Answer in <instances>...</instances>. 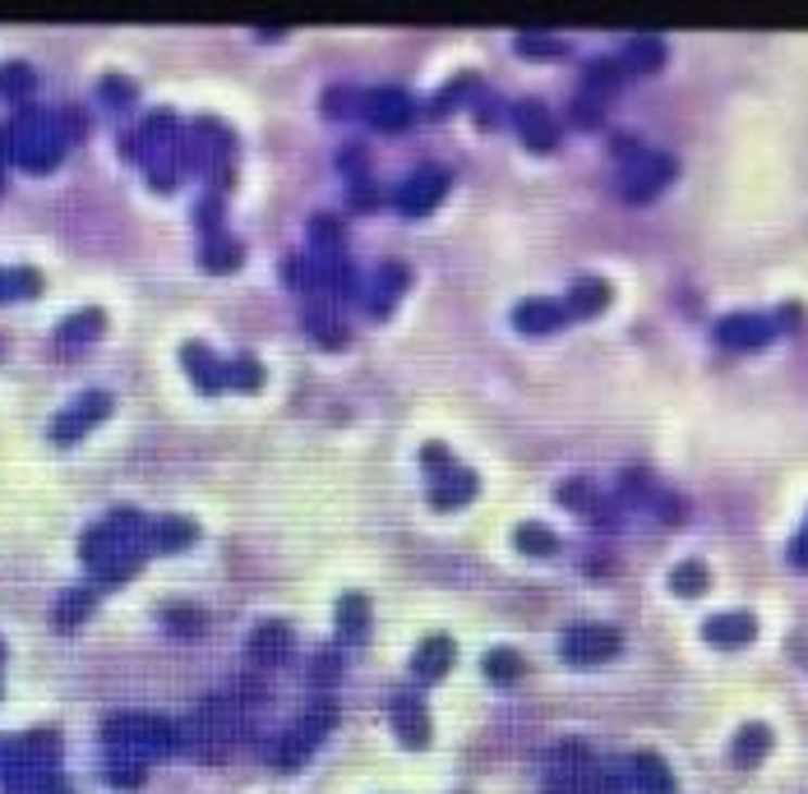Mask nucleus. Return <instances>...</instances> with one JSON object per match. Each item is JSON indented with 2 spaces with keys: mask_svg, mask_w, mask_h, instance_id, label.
<instances>
[{
  "mask_svg": "<svg viewBox=\"0 0 808 794\" xmlns=\"http://www.w3.org/2000/svg\"><path fill=\"white\" fill-rule=\"evenodd\" d=\"M674 172H679V162L670 153H637V157L623 162L619 190H623V199H629V203H647V199H656L674 180Z\"/></svg>",
  "mask_w": 808,
  "mask_h": 794,
  "instance_id": "nucleus-1",
  "label": "nucleus"
},
{
  "mask_svg": "<svg viewBox=\"0 0 808 794\" xmlns=\"http://www.w3.org/2000/svg\"><path fill=\"white\" fill-rule=\"evenodd\" d=\"M449 185H453V176L449 172H439V166H420L416 176H407L393 190V209L402 213V217H426V213H434L439 209V199L449 194Z\"/></svg>",
  "mask_w": 808,
  "mask_h": 794,
  "instance_id": "nucleus-2",
  "label": "nucleus"
},
{
  "mask_svg": "<svg viewBox=\"0 0 808 794\" xmlns=\"http://www.w3.org/2000/svg\"><path fill=\"white\" fill-rule=\"evenodd\" d=\"M619 646H623V638L615 633V628H605V623H578V628H568V633H564L559 652H564L568 665H601V660L619 656Z\"/></svg>",
  "mask_w": 808,
  "mask_h": 794,
  "instance_id": "nucleus-3",
  "label": "nucleus"
},
{
  "mask_svg": "<svg viewBox=\"0 0 808 794\" xmlns=\"http://www.w3.org/2000/svg\"><path fill=\"white\" fill-rule=\"evenodd\" d=\"M356 111H361L365 125L389 129V135H397V129L412 125V98L402 88H370V92H361Z\"/></svg>",
  "mask_w": 808,
  "mask_h": 794,
  "instance_id": "nucleus-4",
  "label": "nucleus"
},
{
  "mask_svg": "<svg viewBox=\"0 0 808 794\" xmlns=\"http://www.w3.org/2000/svg\"><path fill=\"white\" fill-rule=\"evenodd\" d=\"M513 129H518V139L531 148V153H555V148H559L555 116H550L541 102H531V98L513 106Z\"/></svg>",
  "mask_w": 808,
  "mask_h": 794,
  "instance_id": "nucleus-5",
  "label": "nucleus"
},
{
  "mask_svg": "<svg viewBox=\"0 0 808 794\" xmlns=\"http://www.w3.org/2000/svg\"><path fill=\"white\" fill-rule=\"evenodd\" d=\"M106 412H112V398H106V393H84L75 406H65V412L56 416V425H51V439H56V443H75L79 434L93 430Z\"/></svg>",
  "mask_w": 808,
  "mask_h": 794,
  "instance_id": "nucleus-6",
  "label": "nucleus"
},
{
  "mask_svg": "<svg viewBox=\"0 0 808 794\" xmlns=\"http://www.w3.org/2000/svg\"><path fill=\"white\" fill-rule=\"evenodd\" d=\"M771 319L762 314H730V319L716 324V342L730 346V351H762L771 342Z\"/></svg>",
  "mask_w": 808,
  "mask_h": 794,
  "instance_id": "nucleus-7",
  "label": "nucleus"
},
{
  "mask_svg": "<svg viewBox=\"0 0 808 794\" xmlns=\"http://www.w3.org/2000/svg\"><path fill=\"white\" fill-rule=\"evenodd\" d=\"M389 716H393V730L402 734V744H407V748H426L430 744V716L416 702V693H407V689L393 693Z\"/></svg>",
  "mask_w": 808,
  "mask_h": 794,
  "instance_id": "nucleus-8",
  "label": "nucleus"
},
{
  "mask_svg": "<svg viewBox=\"0 0 808 794\" xmlns=\"http://www.w3.org/2000/svg\"><path fill=\"white\" fill-rule=\"evenodd\" d=\"M287 646H291V628L278 623V619H268V623H260L250 633L245 652H250V665H260V670H278V665L287 660Z\"/></svg>",
  "mask_w": 808,
  "mask_h": 794,
  "instance_id": "nucleus-9",
  "label": "nucleus"
},
{
  "mask_svg": "<svg viewBox=\"0 0 808 794\" xmlns=\"http://www.w3.org/2000/svg\"><path fill=\"white\" fill-rule=\"evenodd\" d=\"M568 324V310H564V301H550V295H536V301H522L518 310H513V328L518 332H555V328H564Z\"/></svg>",
  "mask_w": 808,
  "mask_h": 794,
  "instance_id": "nucleus-10",
  "label": "nucleus"
},
{
  "mask_svg": "<svg viewBox=\"0 0 808 794\" xmlns=\"http://www.w3.org/2000/svg\"><path fill=\"white\" fill-rule=\"evenodd\" d=\"M703 638L711 646H721V652H740V646L758 638V623H753V615H711L703 623Z\"/></svg>",
  "mask_w": 808,
  "mask_h": 794,
  "instance_id": "nucleus-11",
  "label": "nucleus"
},
{
  "mask_svg": "<svg viewBox=\"0 0 808 794\" xmlns=\"http://www.w3.org/2000/svg\"><path fill=\"white\" fill-rule=\"evenodd\" d=\"M180 361H186L190 379L199 383V393H223V388H227V365L217 361L209 346H199V342H186V351H180Z\"/></svg>",
  "mask_w": 808,
  "mask_h": 794,
  "instance_id": "nucleus-12",
  "label": "nucleus"
},
{
  "mask_svg": "<svg viewBox=\"0 0 808 794\" xmlns=\"http://www.w3.org/2000/svg\"><path fill=\"white\" fill-rule=\"evenodd\" d=\"M476 490H481V480H476L467 467H449L444 476H434V490H430V504L434 508H463L476 499Z\"/></svg>",
  "mask_w": 808,
  "mask_h": 794,
  "instance_id": "nucleus-13",
  "label": "nucleus"
},
{
  "mask_svg": "<svg viewBox=\"0 0 808 794\" xmlns=\"http://www.w3.org/2000/svg\"><path fill=\"white\" fill-rule=\"evenodd\" d=\"M449 670H453V638L434 633V638H426V642L416 646V656H412V675L416 679L434 683V679H444Z\"/></svg>",
  "mask_w": 808,
  "mask_h": 794,
  "instance_id": "nucleus-14",
  "label": "nucleus"
},
{
  "mask_svg": "<svg viewBox=\"0 0 808 794\" xmlns=\"http://www.w3.org/2000/svg\"><path fill=\"white\" fill-rule=\"evenodd\" d=\"M629 785L637 794H674V776L670 767L660 763L656 753H633V763H629Z\"/></svg>",
  "mask_w": 808,
  "mask_h": 794,
  "instance_id": "nucleus-15",
  "label": "nucleus"
},
{
  "mask_svg": "<svg viewBox=\"0 0 808 794\" xmlns=\"http://www.w3.org/2000/svg\"><path fill=\"white\" fill-rule=\"evenodd\" d=\"M605 305H610V287H605L601 277H578V282L568 287V301H564L568 319H596Z\"/></svg>",
  "mask_w": 808,
  "mask_h": 794,
  "instance_id": "nucleus-16",
  "label": "nucleus"
},
{
  "mask_svg": "<svg viewBox=\"0 0 808 794\" xmlns=\"http://www.w3.org/2000/svg\"><path fill=\"white\" fill-rule=\"evenodd\" d=\"M615 61L623 65V74H652L666 65V42L660 37H629Z\"/></svg>",
  "mask_w": 808,
  "mask_h": 794,
  "instance_id": "nucleus-17",
  "label": "nucleus"
},
{
  "mask_svg": "<svg viewBox=\"0 0 808 794\" xmlns=\"http://www.w3.org/2000/svg\"><path fill=\"white\" fill-rule=\"evenodd\" d=\"M402 291H407V264H383L379 277H375V291L365 295V310H370L375 319H383Z\"/></svg>",
  "mask_w": 808,
  "mask_h": 794,
  "instance_id": "nucleus-18",
  "label": "nucleus"
},
{
  "mask_svg": "<svg viewBox=\"0 0 808 794\" xmlns=\"http://www.w3.org/2000/svg\"><path fill=\"white\" fill-rule=\"evenodd\" d=\"M619 88H623V65L615 61V55H601V61H592L582 70V92H586V98L610 102Z\"/></svg>",
  "mask_w": 808,
  "mask_h": 794,
  "instance_id": "nucleus-19",
  "label": "nucleus"
},
{
  "mask_svg": "<svg viewBox=\"0 0 808 794\" xmlns=\"http://www.w3.org/2000/svg\"><path fill=\"white\" fill-rule=\"evenodd\" d=\"M305 332H310V338H315L319 346H328V351L346 346V324H342V314L328 305V301L305 310Z\"/></svg>",
  "mask_w": 808,
  "mask_h": 794,
  "instance_id": "nucleus-20",
  "label": "nucleus"
},
{
  "mask_svg": "<svg viewBox=\"0 0 808 794\" xmlns=\"http://www.w3.org/2000/svg\"><path fill=\"white\" fill-rule=\"evenodd\" d=\"M767 753H771V730L762 726V720H748V726L734 734V744H730L734 767H758Z\"/></svg>",
  "mask_w": 808,
  "mask_h": 794,
  "instance_id": "nucleus-21",
  "label": "nucleus"
},
{
  "mask_svg": "<svg viewBox=\"0 0 808 794\" xmlns=\"http://www.w3.org/2000/svg\"><path fill=\"white\" fill-rule=\"evenodd\" d=\"M143 535H149L153 550H186V545H194L199 527L190 522V517H157V522H149Z\"/></svg>",
  "mask_w": 808,
  "mask_h": 794,
  "instance_id": "nucleus-22",
  "label": "nucleus"
},
{
  "mask_svg": "<svg viewBox=\"0 0 808 794\" xmlns=\"http://www.w3.org/2000/svg\"><path fill=\"white\" fill-rule=\"evenodd\" d=\"M199 259H204V268H213V273H231V268L245 259V250L236 245V240H231L227 231H209V236H204V250H199Z\"/></svg>",
  "mask_w": 808,
  "mask_h": 794,
  "instance_id": "nucleus-23",
  "label": "nucleus"
},
{
  "mask_svg": "<svg viewBox=\"0 0 808 794\" xmlns=\"http://www.w3.org/2000/svg\"><path fill=\"white\" fill-rule=\"evenodd\" d=\"M338 633L346 638V642H361L365 633H370V601L361 596V591H352V596H342L338 601Z\"/></svg>",
  "mask_w": 808,
  "mask_h": 794,
  "instance_id": "nucleus-24",
  "label": "nucleus"
},
{
  "mask_svg": "<svg viewBox=\"0 0 808 794\" xmlns=\"http://www.w3.org/2000/svg\"><path fill=\"white\" fill-rule=\"evenodd\" d=\"M656 490H660V486H656L647 471H623V476H619V490H615L610 499H615L619 508H647Z\"/></svg>",
  "mask_w": 808,
  "mask_h": 794,
  "instance_id": "nucleus-25",
  "label": "nucleus"
},
{
  "mask_svg": "<svg viewBox=\"0 0 808 794\" xmlns=\"http://www.w3.org/2000/svg\"><path fill=\"white\" fill-rule=\"evenodd\" d=\"M333 702H328V697H315V702H310V707L301 711V720H296V734L305 739V744H319V739L328 734V730H333Z\"/></svg>",
  "mask_w": 808,
  "mask_h": 794,
  "instance_id": "nucleus-26",
  "label": "nucleus"
},
{
  "mask_svg": "<svg viewBox=\"0 0 808 794\" xmlns=\"http://www.w3.org/2000/svg\"><path fill=\"white\" fill-rule=\"evenodd\" d=\"M481 670H485V679H494V683H518V679L527 675V660H522L518 652H508V646H494V652H485Z\"/></svg>",
  "mask_w": 808,
  "mask_h": 794,
  "instance_id": "nucleus-27",
  "label": "nucleus"
},
{
  "mask_svg": "<svg viewBox=\"0 0 808 794\" xmlns=\"http://www.w3.org/2000/svg\"><path fill=\"white\" fill-rule=\"evenodd\" d=\"M555 499H559V504H564L568 513H582V517L601 504V494H596V486H592V480H586V476H568L564 486L555 490Z\"/></svg>",
  "mask_w": 808,
  "mask_h": 794,
  "instance_id": "nucleus-28",
  "label": "nucleus"
},
{
  "mask_svg": "<svg viewBox=\"0 0 808 794\" xmlns=\"http://www.w3.org/2000/svg\"><path fill=\"white\" fill-rule=\"evenodd\" d=\"M310 748L315 744H305V739L296 734V730H287L282 739H273V748H268V763L278 767V771H296L305 757H310Z\"/></svg>",
  "mask_w": 808,
  "mask_h": 794,
  "instance_id": "nucleus-29",
  "label": "nucleus"
},
{
  "mask_svg": "<svg viewBox=\"0 0 808 794\" xmlns=\"http://www.w3.org/2000/svg\"><path fill=\"white\" fill-rule=\"evenodd\" d=\"M310 240H315V254L319 259H338L342 254V222L328 217V213L310 217Z\"/></svg>",
  "mask_w": 808,
  "mask_h": 794,
  "instance_id": "nucleus-30",
  "label": "nucleus"
},
{
  "mask_svg": "<svg viewBox=\"0 0 808 794\" xmlns=\"http://www.w3.org/2000/svg\"><path fill=\"white\" fill-rule=\"evenodd\" d=\"M149 767H143V757H130V753H112V763H106V781L116 790H139Z\"/></svg>",
  "mask_w": 808,
  "mask_h": 794,
  "instance_id": "nucleus-31",
  "label": "nucleus"
},
{
  "mask_svg": "<svg viewBox=\"0 0 808 794\" xmlns=\"http://www.w3.org/2000/svg\"><path fill=\"white\" fill-rule=\"evenodd\" d=\"M33 84H38V74H33L24 61H5V65H0V98L20 102V98H28V92H33Z\"/></svg>",
  "mask_w": 808,
  "mask_h": 794,
  "instance_id": "nucleus-32",
  "label": "nucleus"
},
{
  "mask_svg": "<svg viewBox=\"0 0 808 794\" xmlns=\"http://www.w3.org/2000/svg\"><path fill=\"white\" fill-rule=\"evenodd\" d=\"M42 277L33 268H0V301H20V295H38Z\"/></svg>",
  "mask_w": 808,
  "mask_h": 794,
  "instance_id": "nucleus-33",
  "label": "nucleus"
},
{
  "mask_svg": "<svg viewBox=\"0 0 808 794\" xmlns=\"http://www.w3.org/2000/svg\"><path fill=\"white\" fill-rule=\"evenodd\" d=\"M513 541H518L522 554H555L559 550V535L550 531L545 522H522L518 531H513Z\"/></svg>",
  "mask_w": 808,
  "mask_h": 794,
  "instance_id": "nucleus-34",
  "label": "nucleus"
},
{
  "mask_svg": "<svg viewBox=\"0 0 808 794\" xmlns=\"http://www.w3.org/2000/svg\"><path fill=\"white\" fill-rule=\"evenodd\" d=\"M162 623H167L172 633H180V638H199L209 628L204 609H194V605H167V609H162Z\"/></svg>",
  "mask_w": 808,
  "mask_h": 794,
  "instance_id": "nucleus-35",
  "label": "nucleus"
},
{
  "mask_svg": "<svg viewBox=\"0 0 808 794\" xmlns=\"http://www.w3.org/2000/svg\"><path fill=\"white\" fill-rule=\"evenodd\" d=\"M707 582H711V578H707V568L697 564V559L679 564V568L670 572V591H674V596H703Z\"/></svg>",
  "mask_w": 808,
  "mask_h": 794,
  "instance_id": "nucleus-36",
  "label": "nucleus"
},
{
  "mask_svg": "<svg viewBox=\"0 0 808 794\" xmlns=\"http://www.w3.org/2000/svg\"><path fill=\"white\" fill-rule=\"evenodd\" d=\"M102 328H106L102 310H84V314H75V319H65V324H61L56 338H61V342H88V338H98Z\"/></svg>",
  "mask_w": 808,
  "mask_h": 794,
  "instance_id": "nucleus-37",
  "label": "nucleus"
},
{
  "mask_svg": "<svg viewBox=\"0 0 808 794\" xmlns=\"http://www.w3.org/2000/svg\"><path fill=\"white\" fill-rule=\"evenodd\" d=\"M227 383L241 388V393H260V388H264V365L254 361V356H236L227 365Z\"/></svg>",
  "mask_w": 808,
  "mask_h": 794,
  "instance_id": "nucleus-38",
  "label": "nucleus"
},
{
  "mask_svg": "<svg viewBox=\"0 0 808 794\" xmlns=\"http://www.w3.org/2000/svg\"><path fill=\"white\" fill-rule=\"evenodd\" d=\"M88 609H93V591H84V587L65 591L61 605H56V623H61V628H75V623L88 619Z\"/></svg>",
  "mask_w": 808,
  "mask_h": 794,
  "instance_id": "nucleus-39",
  "label": "nucleus"
},
{
  "mask_svg": "<svg viewBox=\"0 0 808 794\" xmlns=\"http://www.w3.org/2000/svg\"><path fill=\"white\" fill-rule=\"evenodd\" d=\"M513 47H518L522 55H531V61H559V55L568 51V47L559 42V37H541V33H522Z\"/></svg>",
  "mask_w": 808,
  "mask_h": 794,
  "instance_id": "nucleus-40",
  "label": "nucleus"
},
{
  "mask_svg": "<svg viewBox=\"0 0 808 794\" xmlns=\"http://www.w3.org/2000/svg\"><path fill=\"white\" fill-rule=\"evenodd\" d=\"M568 121H573L578 129H601V121H605V102H596V98H586V92H578V98L568 102Z\"/></svg>",
  "mask_w": 808,
  "mask_h": 794,
  "instance_id": "nucleus-41",
  "label": "nucleus"
},
{
  "mask_svg": "<svg viewBox=\"0 0 808 794\" xmlns=\"http://www.w3.org/2000/svg\"><path fill=\"white\" fill-rule=\"evenodd\" d=\"M282 277H287V287H296V291H319L315 264H310V259H287V264H282Z\"/></svg>",
  "mask_w": 808,
  "mask_h": 794,
  "instance_id": "nucleus-42",
  "label": "nucleus"
},
{
  "mask_svg": "<svg viewBox=\"0 0 808 794\" xmlns=\"http://www.w3.org/2000/svg\"><path fill=\"white\" fill-rule=\"evenodd\" d=\"M647 508L660 517V522H684V499H679L674 490H656Z\"/></svg>",
  "mask_w": 808,
  "mask_h": 794,
  "instance_id": "nucleus-43",
  "label": "nucleus"
},
{
  "mask_svg": "<svg viewBox=\"0 0 808 794\" xmlns=\"http://www.w3.org/2000/svg\"><path fill=\"white\" fill-rule=\"evenodd\" d=\"M135 92L139 88L130 79H121V74H106V79H102V102H112V106H130Z\"/></svg>",
  "mask_w": 808,
  "mask_h": 794,
  "instance_id": "nucleus-44",
  "label": "nucleus"
},
{
  "mask_svg": "<svg viewBox=\"0 0 808 794\" xmlns=\"http://www.w3.org/2000/svg\"><path fill=\"white\" fill-rule=\"evenodd\" d=\"M352 209H356V213H375V209H379V190L370 185V176H365V180H352Z\"/></svg>",
  "mask_w": 808,
  "mask_h": 794,
  "instance_id": "nucleus-45",
  "label": "nucleus"
},
{
  "mask_svg": "<svg viewBox=\"0 0 808 794\" xmlns=\"http://www.w3.org/2000/svg\"><path fill=\"white\" fill-rule=\"evenodd\" d=\"M420 462H426V471H434V476H444L453 467V457H449L444 443H426V449H420Z\"/></svg>",
  "mask_w": 808,
  "mask_h": 794,
  "instance_id": "nucleus-46",
  "label": "nucleus"
},
{
  "mask_svg": "<svg viewBox=\"0 0 808 794\" xmlns=\"http://www.w3.org/2000/svg\"><path fill=\"white\" fill-rule=\"evenodd\" d=\"M342 172L352 176V180H365V148H361V143H356V148H352V143L342 148Z\"/></svg>",
  "mask_w": 808,
  "mask_h": 794,
  "instance_id": "nucleus-47",
  "label": "nucleus"
},
{
  "mask_svg": "<svg viewBox=\"0 0 808 794\" xmlns=\"http://www.w3.org/2000/svg\"><path fill=\"white\" fill-rule=\"evenodd\" d=\"M333 675H338V656L333 652H324V656L310 660V679H315V683H333Z\"/></svg>",
  "mask_w": 808,
  "mask_h": 794,
  "instance_id": "nucleus-48",
  "label": "nucleus"
},
{
  "mask_svg": "<svg viewBox=\"0 0 808 794\" xmlns=\"http://www.w3.org/2000/svg\"><path fill=\"white\" fill-rule=\"evenodd\" d=\"M790 564L808 572V527H804V531L795 535V541H790Z\"/></svg>",
  "mask_w": 808,
  "mask_h": 794,
  "instance_id": "nucleus-49",
  "label": "nucleus"
},
{
  "mask_svg": "<svg viewBox=\"0 0 808 794\" xmlns=\"http://www.w3.org/2000/svg\"><path fill=\"white\" fill-rule=\"evenodd\" d=\"M0 656H5V646H0Z\"/></svg>",
  "mask_w": 808,
  "mask_h": 794,
  "instance_id": "nucleus-50",
  "label": "nucleus"
}]
</instances>
